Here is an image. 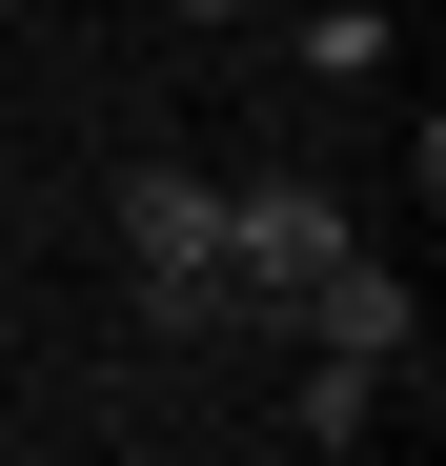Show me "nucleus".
Here are the masks:
<instances>
[{
	"label": "nucleus",
	"instance_id": "2",
	"mask_svg": "<svg viewBox=\"0 0 446 466\" xmlns=\"http://www.w3.org/2000/svg\"><path fill=\"white\" fill-rule=\"evenodd\" d=\"M284 325H305L325 365H426V325H406V264H365V244H345L305 304H284Z\"/></svg>",
	"mask_w": 446,
	"mask_h": 466
},
{
	"label": "nucleus",
	"instance_id": "4",
	"mask_svg": "<svg viewBox=\"0 0 446 466\" xmlns=\"http://www.w3.org/2000/svg\"><path fill=\"white\" fill-rule=\"evenodd\" d=\"M163 21H244V0H163Z\"/></svg>",
	"mask_w": 446,
	"mask_h": 466
},
{
	"label": "nucleus",
	"instance_id": "1",
	"mask_svg": "<svg viewBox=\"0 0 446 466\" xmlns=\"http://www.w3.org/2000/svg\"><path fill=\"white\" fill-rule=\"evenodd\" d=\"M122 264H142V325H223V183L203 163H122Z\"/></svg>",
	"mask_w": 446,
	"mask_h": 466
},
{
	"label": "nucleus",
	"instance_id": "3",
	"mask_svg": "<svg viewBox=\"0 0 446 466\" xmlns=\"http://www.w3.org/2000/svg\"><path fill=\"white\" fill-rule=\"evenodd\" d=\"M386 61V0H305V82H365Z\"/></svg>",
	"mask_w": 446,
	"mask_h": 466
}]
</instances>
